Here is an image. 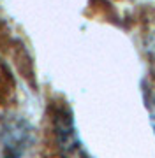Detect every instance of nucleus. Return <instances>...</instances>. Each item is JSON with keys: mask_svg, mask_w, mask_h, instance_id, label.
I'll list each match as a JSON object with an SVG mask.
<instances>
[{"mask_svg": "<svg viewBox=\"0 0 155 158\" xmlns=\"http://www.w3.org/2000/svg\"><path fill=\"white\" fill-rule=\"evenodd\" d=\"M32 142V127L25 119L9 116L0 125V144L4 158H23Z\"/></svg>", "mask_w": 155, "mask_h": 158, "instance_id": "1", "label": "nucleus"}, {"mask_svg": "<svg viewBox=\"0 0 155 158\" xmlns=\"http://www.w3.org/2000/svg\"><path fill=\"white\" fill-rule=\"evenodd\" d=\"M55 134H57V142L63 158H88L78 139L72 114L67 107L58 109L55 113Z\"/></svg>", "mask_w": 155, "mask_h": 158, "instance_id": "2", "label": "nucleus"}]
</instances>
